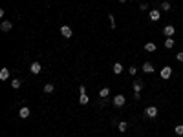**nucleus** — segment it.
Segmentation results:
<instances>
[{
  "mask_svg": "<svg viewBox=\"0 0 183 137\" xmlns=\"http://www.w3.org/2000/svg\"><path fill=\"white\" fill-rule=\"evenodd\" d=\"M170 7H172L170 2H167V0H165V2H161V9H163V11H169Z\"/></svg>",
  "mask_w": 183,
  "mask_h": 137,
  "instance_id": "nucleus-21",
  "label": "nucleus"
},
{
  "mask_svg": "<svg viewBox=\"0 0 183 137\" xmlns=\"http://www.w3.org/2000/svg\"><path fill=\"white\" fill-rule=\"evenodd\" d=\"M141 90H143V81L136 79L134 81V91H141Z\"/></svg>",
  "mask_w": 183,
  "mask_h": 137,
  "instance_id": "nucleus-15",
  "label": "nucleus"
},
{
  "mask_svg": "<svg viewBox=\"0 0 183 137\" xmlns=\"http://www.w3.org/2000/svg\"><path fill=\"white\" fill-rule=\"evenodd\" d=\"M148 17H150V20H152V22H157V20L161 18V13L157 11V9H152V11L148 13Z\"/></svg>",
  "mask_w": 183,
  "mask_h": 137,
  "instance_id": "nucleus-7",
  "label": "nucleus"
},
{
  "mask_svg": "<svg viewBox=\"0 0 183 137\" xmlns=\"http://www.w3.org/2000/svg\"><path fill=\"white\" fill-rule=\"evenodd\" d=\"M61 33H62L64 38H72V35H73V31H72L70 26H61Z\"/></svg>",
  "mask_w": 183,
  "mask_h": 137,
  "instance_id": "nucleus-5",
  "label": "nucleus"
},
{
  "mask_svg": "<svg viewBox=\"0 0 183 137\" xmlns=\"http://www.w3.org/2000/svg\"><path fill=\"white\" fill-rule=\"evenodd\" d=\"M29 71H31L33 75H38V73L42 71V66H41V62H38V60L31 62V66H29Z\"/></svg>",
  "mask_w": 183,
  "mask_h": 137,
  "instance_id": "nucleus-4",
  "label": "nucleus"
},
{
  "mask_svg": "<svg viewBox=\"0 0 183 137\" xmlns=\"http://www.w3.org/2000/svg\"><path fill=\"white\" fill-rule=\"evenodd\" d=\"M113 73H115V75H121V73H123V66L119 64V62L113 64Z\"/></svg>",
  "mask_w": 183,
  "mask_h": 137,
  "instance_id": "nucleus-18",
  "label": "nucleus"
},
{
  "mask_svg": "<svg viewBox=\"0 0 183 137\" xmlns=\"http://www.w3.org/2000/svg\"><path fill=\"white\" fill-rule=\"evenodd\" d=\"M139 9H141V11H148V4H141Z\"/></svg>",
  "mask_w": 183,
  "mask_h": 137,
  "instance_id": "nucleus-28",
  "label": "nucleus"
},
{
  "mask_svg": "<svg viewBox=\"0 0 183 137\" xmlns=\"http://www.w3.org/2000/svg\"><path fill=\"white\" fill-rule=\"evenodd\" d=\"M159 75H161V79H170V77H172V68L170 66H163L161 68V71H159Z\"/></svg>",
  "mask_w": 183,
  "mask_h": 137,
  "instance_id": "nucleus-2",
  "label": "nucleus"
},
{
  "mask_svg": "<svg viewBox=\"0 0 183 137\" xmlns=\"http://www.w3.org/2000/svg\"><path fill=\"white\" fill-rule=\"evenodd\" d=\"M143 71L145 73H154V66H152L150 62H145V64H143Z\"/></svg>",
  "mask_w": 183,
  "mask_h": 137,
  "instance_id": "nucleus-13",
  "label": "nucleus"
},
{
  "mask_svg": "<svg viewBox=\"0 0 183 137\" xmlns=\"http://www.w3.org/2000/svg\"><path fill=\"white\" fill-rule=\"evenodd\" d=\"M108 95H110V88H103V90L99 91V97H101V99H106Z\"/></svg>",
  "mask_w": 183,
  "mask_h": 137,
  "instance_id": "nucleus-16",
  "label": "nucleus"
},
{
  "mask_svg": "<svg viewBox=\"0 0 183 137\" xmlns=\"http://www.w3.org/2000/svg\"><path fill=\"white\" fill-rule=\"evenodd\" d=\"M20 84H22V82L18 81V79H13V81H11V88H13V90H18V88H20Z\"/></svg>",
  "mask_w": 183,
  "mask_h": 137,
  "instance_id": "nucleus-20",
  "label": "nucleus"
},
{
  "mask_svg": "<svg viewBox=\"0 0 183 137\" xmlns=\"http://www.w3.org/2000/svg\"><path fill=\"white\" fill-rule=\"evenodd\" d=\"M128 73H130V75H136V73H137V68H136V66H130V68H128Z\"/></svg>",
  "mask_w": 183,
  "mask_h": 137,
  "instance_id": "nucleus-24",
  "label": "nucleus"
},
{
  "mask_svg": "<svg viewBox=\"0 0 183 137\" xmlns=\"http://www.w3.org/2000/svg\"><path fill=\"white\" fill-rule=\"evenodd\" d=\"M125 102H126V97L125 95H115L113 97V106H117V108H121V106H125Z\"/></svg>",
  "mask_w": 183,
  "mask_h": 137,
  "instance_id": "nucleus-3",
  "label": "nucleus"
},
{
  "mask_svg": "<svg viewBox=\"0 0 183 137\" xmlns=\"http://www.w3.org/2000/svg\"><path fill=\"white\" fill-rule=\"evenodd\" d=\"M145 117L147 119H156L157 117V108L156 106H148V108L145 110Z\"/></svg>",
  "mask_w": 183,
  "mask_h": 137,
  "instance_id": "nucleus-1",
  "label": "nucleus"
},
{
  "mask_svg": "<svg viewBox=\"0 0 183 137\" xmlns=\"http://www.w3.org/2000/svg\"><path fill=\"white\" fill-rule=\"evenodd\" d=\"M53 91H55V84H51V82L44 84V93H53Z\"/></svg>",
  "mask_w": 183,
  "mask_h": 137,
  "instance_id": "nucleus-10",
  "label": "nucleus"
},
{
  "mask_svg": "<svg viewBox=\"0 0 183 137\" xmlns=\"http://www.w3.org/2000/svg\"><path fill=\"white\" fill-rule=\"evenodd\" d=\"M163 33H165V37H174L176 28L174 26H165V28H163Z\"/></svg>",
  "mask_w": 183,
  "mask_h": 137,
  "instance_id": "nucleus-9",
  "label": "nucleus"
},
{
  "mask_svg": "<svg viewBox=\"0 0 183 137\" xmlns=\"http://www.w3.org/2000/svg\"><path fill=\"white\" fill-rule=\"evenodd\" d=\"M0 29H2L4 33H7V31H11V29H13V24L9 22V20H4L2 24H0Z\"/></svg>",
  "mask_w": 183,
  "mask_h": 137,
  "instance_id": "nucleus-8",
  "label": "nucleus"
},
{
  "mask_svg": "<svg viewBox=\"0 0 183 137\" xmlns=\"http://www.w3.org/2000/svg\"><path fill=\"white\" fill-rule=\"evenodd\" d=\"M0 79H2V81L9 79V70H7V68H2V70H0Z\"/></svg>",
  "mask_w": 183,
  "mask_h": 137,
  "instance_id": "nucleus-11",
  "label": "nucleus"
},
{
  "mask_svg": "<svg viewBox=\"0 0 183 137\" xmlns=\"http://www.w3.org/2000/svg\"><path fill=\"white\" fill-rule=\"evenodd\" d=\"M134 99H136V101L141 99V91H134Z\"/></svg>",
  "mask_w": 183,
  "mask_h": 137,
  "instance_id": "nucleus-27",
  "label": "nucleus"
},
{
  "mask_svg": "<svg viewBox=\"0 0 183 137\" xmlns=\"http://www.w3.org/2000/svg\"><path fill=\"white\" fill-rule=\"evenodd\" d=\"M108 18H110V24H112V29H115V18H113V15H108Z\"/></svg>",
  "mask_w": 183,
  "mask_h": 137,
  "instance_id": "nucleus-23",
  "label": "nucleus"
},
{
  "mask_svg": "<svg viewBox=\"0 0 183 137\" xmlns=\"http://www.w3.org/2000/svg\"><path fill=\"white\" fill-rule=\"evenodd\" d=\"M117 130H119V132H126L128 130V123H126V121H121V123L117 124Z\"/></svg>",
  "mask_w": 183,
  "mask_h": 137,
  "instance_id": "nucleus-17",
  "label": "nucleus"
},
{
  "mask_svg": "<svg viewBox=\"0 0 183 137\" xmlns=\"http://www.w3.org/2000/svg\"><path fill=\"white\" fill-rule=\"evenodd\" d=\"M174 132L178 135H183V124H178V126H174Z\"/></svg>",
  "mask_w": 183,
  "mask_h": 137,
  "instance_id": "nucleus-22",
  "label": "nucleus"
},
{
  "mask_svg": "<svg viewBox=\"0 0 183 137\" xmlns=\"http://www.w3.org/2000/svg\"><path fill=\"white\" fill-rule=\"evenodd\" d=\"M79 93H81V95H84V93H86V86H84V84L79 86Z\"/></svg>",
  "mask_w": 183,
  "mask_h": 137,
  "instance_id": "nucleus-25",
  "label": "nucleus"
},
{
  "mask_svg": "<svg viewBox=\"0 0 183 137\" xmlns=\"http://www.w3.org/2000/svg\"><path fill=\"white\" fill-rule=\"evenodd\" d=\"M29 115H31L29 108H28V106H22V108H20V111H18V117H20V119H28Z\"/></svg>",
  "mask_w": 183,
  "mask_h": 137,
  "instance_id": "nucleus-6",
  "label": "nucleus"
},
{
  "mask_svg": "<svg viewBox=\"0 0 183 137\" xmlns=\"http://www.w3.org/2000/svg\"><path fill=\"white\" fill-rule=\"evenodd\" d=\"M174 38H172V37H167V40H165V48H167V50H170V48H174Z\"/></svg>",
  "mask_w": 183,
  "mask_h": 137,
  "instance_id": "nucleus-14",
  "label": "nucleus"
},
{
  "mask_svg": "<svg viewBox=\"0 0 183 137\" xmlns=\"http://www.w3.org/2000/svg\"><path fill=\"white\" fill-rule=\"evenodd\" d=\"M79 102H81V104H82V106H86V104H88V102H90V99H88V95L84 93V95H81V97H79Z\"/></svg>",
  "mask_w": 183,
  "mask_h": 137,
  "instance_id": "nucleus-19",
  "label": "nucleus"
},
{
  "mask_svg": "<svg viewBox=\"0 0 183 137\" xmlns=\"http://www.w3.org/2000/svg\"><path fill=\"white\" fill-rule=\"evenodd\" d=\"M176 58H178L180 62H183V51H178V53H176Z\"/></svg>",
  "mask_w": 183,
  "mask_h": 137,
  "instance_id": "nucleus-26",
  "label": "nucleus"
},
{
  "mask_svg": "<svg viewBox=\"0 0 183 137\" xmlns=\"http://www.w3.org/2000/svg\"><path fill=\"white\" fill-rule=\"evenodd\" d=\"M145 51L154 53V51H156V44H154V42H147V44H145Z\"/></svg>",
  "mask_w": 183,
  "mask_h": 137,
  "instance_id": "nucleus-12",
  "label": "nucleus"
},
{
  "mask_svg": "<svg viewBox=\"0 0 183 137\" xmlns=\"http://www.w3.org/2000/svg\"><path fill=\"white\" fill-rule=\"evenodd\" d=\"M119 2H121V4H125V2H126V0H119Z\"/></svg>",
  "mask_w": 183,
  "mask_h": 137,
  "instance_id": "nucleus-29",
  "label": "nucleus"
}]
</instances>
